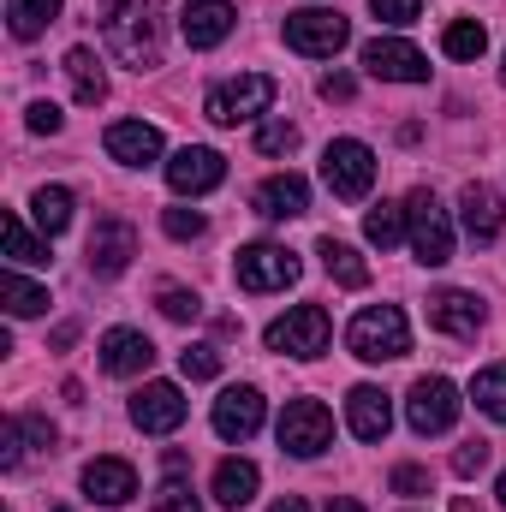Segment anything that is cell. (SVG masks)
<instances>
[{
    "label": "cell",
    "instance_id": "obj_23",
    "mask_svg": "<svg viewBox=\"0 0 506 512\" xmlns=\"http://www.w3.org/2000/svg\"><path fill=\"white\" fill-rule=\"evenodd\" d=\"M149 364H155V346H149L137 328L102 334V370H108V376H143Z\"/></svg>",
    "mask_w": 506,
    "mask_h": 512
},
{
    "label": "cell",
    "instance_id": "obj_35",
    "mask_svg": "<svg viewBox=\"0 0 506 512\" xmlns=\"http://www.w3.org/2000/svg\"><path fill=\"white\" fill-rule=\"evenodd\" d=\"M155 304H161V316H167V322H197V316H203V298H197V292H185V286H161V292H155Z\"/></svg>",
    "mask_w": 506,
    "mask_h": 512
},
{
    "label": "cell",
    "instance_id": "obj_28",
    "mask_svg": "<svg viewBox=\"0 0 506 512\" xmlns=\"http://www.w3.org/2000/svg\"><path fill=\"white\" fill-rule=\"evenodd\" d=\"M30 215H36V227L54 239V233H66L72 227V191L66 185H42L36 197H30Z\"/></svg>",
    "mask_w": 506,
    "mask_h": 512
},
{
    "label": "cell",
    "instance_id": "obj_17",
    "mask_svg": "<svg viewBox=\"0 0 506 512\" xmlns=\"http://www.w3.org/2000/svg\"><path fill=\"white\" fill-rule=\"evenodd\" d=\"M459 221L477 245H495L506 233V209H501V191L495 185H465L459 191Z\"/></svg>",
    "mask_w": 506,
    "mask_h": 512
},
{
    "label": "cell",
    "instance_id": "obj_32",
    "mask_svg": "<svg viewBox=\"0 0 506 512\" xmlns=\"http://www.w3.org/2000/svg\"><path fill=\"white\" fill-rule=\"evenodd\" d=\"M364 239H370L376 251H393V245L405 239V203H376V209L364 215Z\"/></svg>",
    "mask_w": 506,
    "mask_h": 512
},
{
    "label": "cell",
    "instance_id": "obj_46",
    "mask_svg": "<svg viewBox=\"0 0 506 512\" xmlns=\"http://www.w3.org/2000/svg\"><path fill=\"white\" fill-rule=\"evenodd\" d=\"M274 512H310V507H304L298 495H286V501H274Z\"/></svg>",
    "mask_w": 506,
    "mask_h": 512
},
{
    "label": "cell",
    "instance_id": "obj_34",
    "mask_svg": "<svg viewBox=\"0 0 506 512\" xmlns=\"http://www.w3.org/2000/svg\"><path fill=\"white\" fill-rule=\"evenodd\" d=\"M471 399H477V411H483V417L506 423V370H501V364H495V370H477Z\"/></svg>",
    "mask_w": 506,
    "mask_h": 512
},
{
    "label": "cell",
    "instance_id": "obj_40",
    "mask_svg": "<svg viewBox=\"0 0 506 512\" xmlns=\"http://www.w3.org/2000/svg\"><path fill=\"white\" fill-rule=\"evenodd\" d=\"M24 417H6V429H0V465L12 471V465H24Z\"/></svg>",
    "mask_w": 506,
    "mask_h": 512
},
{
    "label": "cell",
    "instance_id": "obj_16",
    "mask_svg": "<svg viewBox=\"0 0 506 512\" xmlns=\"http://www.w3.org/2000/svg\"><path fill=\"white\" fill-rule=\"evenodd\" d=\"M233 24H239L233 0H185V12H179V30H185L191 48H215V42H227Z\"/></svg>",
    "mask_w": 506,
    "mask_h": 512
},
{
    "label": "cell",
    "instance_id": "obj_11",
    "mask_svg": "<svg viewBox=\"0 0 506 512\" xmlns=\"http://www.w3.org/2000/svg\"><path fill=\"white\" fill-rule=\"evenodd\" d=\"M131 423H137L143 435H173V429L185 423V393L173 382H143L131 393Z\"/></svg>",
    "mask_w": 506,
    "mask_h": 512
},
{
    "label": "cell",
    "instance_id": "obj_18",
    "mask_svg": "<svg viewBox=\"0 0 506 512\" xmlns=\"http://www.w3.org/2000/svg\"><path fill=\"white\" fill-rule=\"evenodd\" d=\"M429 328H441L453 340H477L483 334V298L477 292H435L429 298Z\"/></svg>",
    "mask_w": 506,
    "mask_h": 512
},
{
    "label": "cell",
    "instance_id": "obj_4",
    "mask_svg": "<svg viewBox=\"0 0 506 512\" xmlns=\"http://www.w3.org/2000/svg\"><path fill=\"white\" fill-rule=\"evenodd\" d=\"M274 96H280V84H274L268 72H245V78H233V84H215L209 102H203V114H209L215 126H245V120H256V114L274 108Z\"/></svg>",
    "mask_w": 506,
    "mask_h": 512
},
{
    "label": "cell",
    "instance_id": "obj_26",
    "mask_svg": "<svg viewBox=\"0 0 506 512\" xmlns=\"http://www.w3.org/2000/svg\"><path fill=\"white\" fill-rule=\"evenodd\" d=\"M54 18H60V0H6V30L18 42H36Z\"/></svg>",
    "mask_w": 506,
    "mask_h": 512
},
{
    "label": "cell",
    "instance_id": "obj_33",
    "mask_svg": "<svg viewBox=\"0 0 506 512\" xmlns=\"http://www.w3.org/2000/svg\"><path fill=\"white\" fill-rule=\"evenodd\" d=\"M185 471H191V465H167V483H161V495H155V512H203V501H197V489H191Z\"/></svg>",
    "mask_w": 506,
    "mask_h": 512
},
{
    "label": "cell",
    "instance_id": "obj_47",
    "mask_svg": "<svg viewBox=\"0 0 506 512\" xmlns=\"http://www.w3.org/2000/svg\"><path fill=\"white\" fill-rule=\"evenodd\" d=\"M453 512H483V507H477L471 495H459V501H453Z\"/></svg>",
    "mask_w": 506,
    "mask_h": 512
},
{
    "label": "cell",
    "instance_id": "obj_42",
    "mask_svg": "<svg viewBox=\"0 0 506 512\" xmlns=\"http://www.w3.org/2000/svg\"><path fill=\"white\" fill-rule=\"evenodd\" d=\"M483 465H489V441H465V447L453 453V471H459V477H477Z\"/></svg>",
    "mask_w": 506,
    "mask_h": 512
},
{
    "label": "cell",
    "instance_id": "obj_36",
    "mask_svg": "<svg viewBox=\"0 0 506 512\" xmlns=\"http://www.w3.org/2000/svg\"><path fill=\"white\" fill-rule=\"evenodd\" d=\"M298 149V126L292 120H268L256 131V155H292Z\"/></svg>",
    "mask_w": 506,
    "mask_h": 512
},
{
    "label": "cell",
    "instance_id": "obj_1",
    "mask_svg": "<svg viewBox=\"0 0 506 512\" xmlns=\"http://www.w3.org/2000/svg\"><path fill=\"white\" fill-rule=\"evenodd\" d=\"M102 30H108L114 60H126L131 72L161 66V0H114Z\"/></svg>",
    "mask_w": 506,
    "mask_h": 512
},
{
    "label": "cell",
    "instance_id": "obj_5",
    "mask_svg": "<svg viewBox=\"0 0 506 512\" xmlns=\"http://www.w3.org/2000/svg\"><path fill=\"white\" fill-rule=\"evenodd\" d=\"M328 310L322 304H292L286 316H274L268 322V352H286V358H322L328 352Z\"/></svg>",
    "mask_w": 506,
    "mask_h": 512
},
{
    "label": "cell",
    "instance_id": "obj_41",
    "mask_svg": "<svg viewBox=\"0 0 506 512\" xmlns=\"http://www.w3.org/2000/svg\"><path fill=\"white\" fill-rule=\"evenodd\" d=\"M370 12H376L381 24H411L423 12V0H370Z\"/></svg>",
    "mask_w": 506,
    "mask_h": 512
},
{
    "label": "cell",
    "instance_id": "obj_6",
    "mask_svg": "<svg viewBox=\"0 0 506 512\" xmlns=\"http://www.w3.org/2000/svg\"><path fill=\"white\" fill-rule=\"evenodd\" d=\"M352 42V24L328 6H310V12H286V48L292 54H310V60H334L340 48Z\"/></svg>",
    "mask_w": 506,
    "mask_h": 512
},
{
    "label": "cell",
    "instance_id": "obj_49",
    "mask_svg": "<svg viewBox=\"0 0 506 512\" xmlns=\"http://www.w3.org/2000/svg\"><path fill=\"white\" fill-rule=\"evenodd\" d=\"M501 78H506V72H501Z\"/></svg>",
    "mask_w": 506,
    "mask_h": 512
},
{
    "label": "cell",
    "instance_id": "obj_13",
    "mask_svg": "<svg viewBox=\"0 0 506 512\" xmlns=\"http://www.w3.org/2000/svg\"><path fill=\"white\" fill-rule=\"evenodd\" d=\"M227 179V161L215 155V149H203V143H185L173 161H167V185L179 191V197H203V191H215Z\"/></svg>",
    "mask_w": 506,
    "mask_h": 512
},
{
    "label": "cell",
    "instance_id": "obj_45",
    "mask_svg": "<svg viewBox=\"0 0 506 512\" xmlns=\"http://www.w3.org/2000/svg\"><path fill=\"white\" fill-rule=\"evenodd\" d=\"M328 512H364V501H352V495H340V501H328Z\"/></svg>",
    "mask_w": 506,
    "mask_h": 512
},
{
    "label": "cell",
    "instance_id": "obj_20",
    "mask_svg": "<svg viewBox=\"0 0 506 512\" xmlns=\"http://www.w3.org/2000/svg\"><path fill=\"white\" fill-rule=\"evenodd\" d=\"M346 423H352V435L358 441H387V429H393V405H387V393L381 387H352L346 393Z\"/></svg>",
    "mask_w": 506,
    "mask_h": 512
},
{
    "label": "cell",
    "instance_id": "obj_44",
    "mask_svg": "<svg viewBox=\"0 0 506 512\" xmlns=\"http://www.w3.org/2000/svg\"><path fill=\"white\" fill-rule=\"evenodd\" d=\"M322 96H328V102H352V96H358V84H352L346 72H328V78H322Z\"/></svg>",
    "mask_w": 506,
    "mask_h": 512
},
{
    "label": "cell",
    "instance_id": "obj_21",
    "mask_svg": "<svg viewBox=\"0 0 506 512\" xmlns=\"http://www.w3.org/2000/svg\"><path fill=\"white\" fill-rule=\"evenodd\" d=\"M304 209H310V185H304L298 173H274V179L256 185V215H268V221H298Z\"/></svg>",
    "mask_w": 506,
    "mask_h": 512
},
{
    "label": "cell",
    "instance_id": "obj_39",
    "mask_svg": "<svg viewBox=\"0 0 506 512\" xmlns=\"http://www.w3.org/2000/svg\"><path fill=\"white\" fill-rule=\"evenodd\" d=\"M161 227H167V239H179V245H185V239H203V227H209V221H203L197 209H167V215H161Z\"/></svg>",
    "mask_w": 506,
    "mask_h": 512
},
{
    "label": "cell",
    "instance_id": "obj_7",
    "mask_svg": "<svg viewBox=\"0 0 506 512\" xmlns=\"http://www.w3.org/2000/svg\"><path fill=\"white\" fill-rule=\"evenodd\" d=\"M322 179H328V191L346 197V203L370 197V185H376V155H370V143H358V137H334L328 155H322Z\"/></svg>",
    "mask_w": 506,
    "mask_h": 512
},
{
    "label": "cell",
    "instance_id": "obj_14",
    "mask_svg": "<svg viewBox=\"0 0 506 512\" xmlns=\"http://www.w3.org/2000/svg\"><path fill=\"white\" fill-rule=\"evenodd\" d=\"M131 256H137V233H131V221L102 215V221H96V233H90V274L114 280V274H126V268H131Z\"/></svg>",
    "mask_w": 506,
    "mask_h": 512
},
{
    "label": "cell",
    "instance_id": "obj_43",
    "mask_svg": "<svg viewBox=\"0 0 506 512\" xmlns=\"http://www.w3.org/2000/svg\"><path fill=\"white\" fill-rule=\"evenodd\" d=\"M60 126H66V114H60L54 102H30V131H48V137H54Z\"/></svg>",
    "mask_w": 506,
    "mask_h": 512
},
{
    "label": "cell",
    "instance_id": "obj_19",
    "mask_svg": "<svg viewBox=\"0 0 506 512\" xmlns=\"http://www.w3.org/2000/svg\"><path fill=\"white\" fill-rule=\"evenodd\" d=\"M84 495L96 507H126L131 495H137V471H131L126 459H90L84 465Z\"/></svg>",
    "mask_w": 506,
    "mask_h": 512
},
{
    "label": "cell",
    "instance_id": "obj_22",
    "mask_svg": "<svg viewBox=\"0 0 506 512\" xmlns=\"http://www.w3.org/2000/svg\"><path fill=\"white\" fill-rule=\"evenodd\" d=\"M108 155L120 167H149V161H161V131L143 126V120H114L108 126Z\"/></svg>",
    "mask_w": 506,
    "mask_h": 512
},
{
    "label": "cell",
    "instance_id": "obj_2",
    "mask_svg": "<svg viewBox=\"0 0 506 512\" xmlns=\"http://www.w3.org/2000/svg\"><path fill=\"white\" fill-rule=\"evenodd\" d=\"M346 346H352V358H364V364H393V358H405V352H411L405 310H399V304H370V310H358L352 328H346Z\"/></svg>",
    "mask_w": 506,
    "mask_h": 512
},
{
    "label": "cell",
    "instance_id": "obj_25",
    "mask_svg": "<svg viewBox=\"0 0 506 512\" xmlns=\"http://www.w3.org/2000/svg\"><path fill=\"white\" fill-rule=\"evenodd\" d=\"M66 78H72V96L84 102V108H96L102 96H108V72H102V60H96V48H72L66 54Z\"/></svg>",
    "mask_w": 506,
    "mask_h": 512
},
{
    "label": "cell",
    "instance_id": "obj_48",
    "mask_svg": "<svg viewBox=\"0 0 506 512\" xmlns=\"http://www.w3.org/2000/svg\"><path fill=\"white\" fill-rule=\"evenodd\" d=\"M495 495H501V507H506V471H501V489H495Z\"/></svg>",
    "mask_w": 506,
    "mask_h": 512
},
{
    "label": "cell",
    "instance_id": "obj_12",
    "mask_svg": "<svg viewBox=\"0 0 506 512\" xmlns=\"http://www.w3.org/2000/svg\"><path fill=\"white\" fill-rule=\"evenodd\" d=\"M364 72L370 78H387V84H423L429 78V60L411 42H399V36H376V42H364Z\"/></svg>",
    "mask_w": 506,
    "mask_h": 512
},
{
    "label": "cell",
    "instance_id": "obj_8",
    "mask_svg": "<svg viewBox=\"0 0 506 512\" xmlns=\"http://www.w3.org/2000/svg\"><path fill=\"white\" fill-rule=\"evenodd\" d=\"M280 447H286L292 459L328 453V447H334V411H328L322 399H292V405L280 411Z\"/></svg>",
    "mask_w": 506,
    "mask_h": 512
},
{
    "label": "cell",
    "instance_id": "obj_29",
    "mask_svg": "<svg viewBox=\"0 0 506 512\" xmlns=\"http://www.w3.org/2000/svg\"><path fill=\"white\" fill-rule=\"evenodd\" d=\"M0 304H6V316H42L48 310V286H30L18 268H6L0 274Z\"/></svg>",
    "mask_w": 506,
    "mask_h": 512
},
{
    "label": "cell",
    "instance_id": "obj_3",
    "mask_svg": "<svg viewBox=\"0 0 506 512\" xmlns=\"http://www.w3.org/2000/svg\"><path fill=\"white\" fill-rule=\"evenodd\" d=\"M405 233H411V251H417L423 268L453 262V221H447V209L435 203L429 185H417V191L405 197Z\"/></svg>",
    "mask_w": 506,
    "mask_h": 512
},
{
    "label": "cell",
    "instance_id": "obj_38",
    "mask_svg": "<svg viewBox=\"0 0 506 512\" xmlns=\"http://www.w3.org/2000/svg\"><path fill=\"white\" fill-rule=\"evenodd\" d=\"M393 495H405V501H423V495H435V477H429L423 465H399V471H393Z\"/></svg>",
    "mask_w": 506,
    "mask_h": 512
},
{
    "label": "cell",
    "instance_id": "obj_10",
    "mask_svg": "<svg viewBox=\"0 0 506 512\" xmlns=\"http://www.w3.org/2000/svg\"><path fill=\"white\" fill-rule=\"evenodd\" d=\"M233 274H239L245 292H286L298 280V256L286 245H245L239 262H233Z\"/></svg>",
    "mask_w": 506,
    "mask_h": 512
},
{
    "label": "cell",
    "instance_id": "obj_37",
    "mask_svg": "<svg viewBox=\"0 0 506 512\" xmlns=\"http://www.w3.org/2000/svg\"><path fill=\"white\" fill-rule=\"evenodd\" d=\"M179 370H185L191 382H209V376H221V352H215V346H185V352H179Z\"/></svg>",
    "mask_w": 506,
    "mask_h": 512
},
{
    "label": "cell",
    "instance_id": "obj_9",
    "mask_svg": "<svg viewBox=\"0 0 506 512\" xmlns=\"http://www.w3.org/2000/svg\"><path fill=\"white\" fill-rule=\"evenodd\" d=\"M459 387L447 382V376H423V382H411V399H405V417H411V429L417 435H447L453 423H459Z\"/></svg>",
    "mask_w": 506,
    "mask_h": 512
},
{
    "label": "cell",
    "instance_id": "obj_27",
    "mask_svg": "<svg viewBox=\"0 0 506 512\" xmlns=\"http://www.w3.org/2000/svg\"><path fill=\"white\" fill-rule=\"evenodd\" d=\"M316 251H322V268H328V274H334L340 286H352V292H358V286H370V262L352 251L346 239H322Z\"/></svg>",
    "mask_w": 506,
    "mask_h": 512
},
{
    "label": "cell",
    "instance_id": "obj_24",
    "mask_svg": "<svg viewBox=\"0 0 506 512\" xmlns=\"http://www.w3.org/2000/svg\"><path fill=\"white\" fill-rule=\"evenodd\" d=\"M256 483H262V471H256L251 459H221V465H215V501H221L227 512L251 507Z\"/></svg>",
    "mask_w": 506,
    "mask_h": 512
},
{
    "label": "cell",
    "instance_id": "obj_15",
    "mask_svg": "<svg viewBox=\"0 0 506 512\" xmlns=\"http://www.w3.org/2000/svg\"><path fill=\"white\" fill-rule=\"evenodd\" d=\"M256 429H262V393L251 382L227 387L221 399H215V435L221 441H251Z\"/></svg>",
    "mask_w": 506,
    "mask_h": 512
},
{
    "label": "cell",
    "instance_id": "obj_31",
    "mask_svg": "<svg viewBox=\"0 0 506 512\" xmlns=\"http://www.w3.org/2000/svg\"><path fill=\"white\" fill-rule=\"evenodd\" d=\"M0 239H6V262H12V268H18V262H48V245H42V239H36L12 209L0 215Z\"/></svg>",
    "mask_w": 506,
    "mask_h": 512
},
{
    "label": "cell",
    "instance_id": "obj_30",
    "mask_svg": "<svg viewBox=\"0 0 506 512\" xmlns=\"http://www.w3.org/2000/svg\"><path fill=\"white\" fill-rule=\"evenodd\" d=\"M483 48H489V30H483L477 18H453V24L441 30V54H447V60H483Z\"/></svg>",
    "mask_w": 506,
    "mask_h": 512
}]
</instances>
